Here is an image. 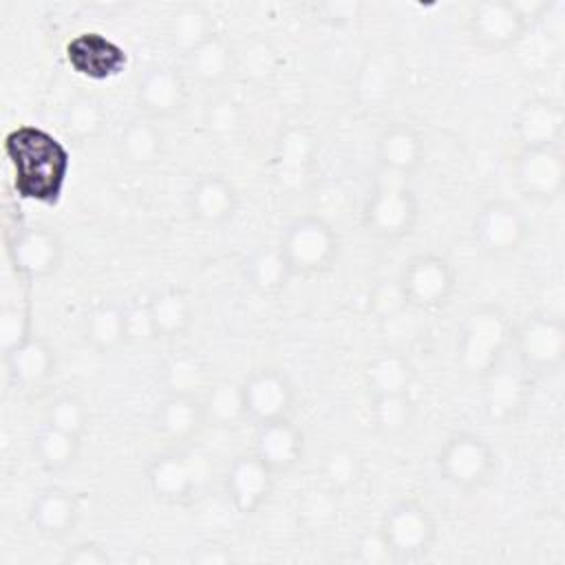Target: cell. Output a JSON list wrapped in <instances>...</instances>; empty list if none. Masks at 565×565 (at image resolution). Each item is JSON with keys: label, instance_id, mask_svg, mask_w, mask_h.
Instances as JSON below:
<instances>
[{"label": "cell", "instance_id": "3957f363", "mask_svg": "<svg viewBox=\"0 0 565 565\" xmlns=\"http://www.w3.org/2000/svg\"><path fill=\"white\" fill-rule=\"evenodd\" d=\"M417 221V201L406 185V177L384 170L366 201L364 223L382 238L406 236Z\"/></svg>", "mask_w": 565, "mask_h": 565}, {"label": "cell", "instance_id": "cb8c5ba5", "mask_svg": "<svg viewBox=\"0 0 565 565\" xmlns=\"http://www.w3.org/2000/svg\"><path fill=\"white\" fill-rule=\"evenodd\" d=\"M7 366L15 384L22 388H38L53 375L55 353L46 340L31 335L24 344L7 355Z\"/></svg>", "mask_w": 565, "mask_h": 565}, {"label": "cell", "instance_id": "7dc6e473", "mask_svg": "<svg viewBox=\"0 0 565 565\" xmlns=\"http://www.w3.org/2000/svg\"><path fill=\"white\" fill-rule=\"evenodd\" d=\"M406 296L402 291V285H399V278L395 280H384L375 287L373 291V311L377 313V318H386L395 311H399L402 307H406Z\"/></svg>", "mask_w": 565, "mask_h": 565}, {"label": "cell", "instance_id": "9c48e42d", "mask_svg": "<svg viewBox=\"0 0 565 565\" xmlns=\"http://www.w3.org/2000/svg\"><path fill=\"white\" fill-rule=\"evenodd\" d=\"M514 181L534 201L550 203L558 199L565 183V161L556 146L521 148L514 159Z\"/></svg>", "mask_w": 565, "mask_h": 565}, {"label": "cell", "instance_id": "8fae6325", "mask_svg": "<svg viewBox=\"0 0 565 565\" xmlns=\"http://www.w3.org/2000/svg\"><path fill=\"white\" fill-rule=\"evenodd\" d=\"M395 558H413L424 554L435 539V523L428 510L415 501L393 505L380 525Z\"/></svg>", "mask_w": 565, "mask_h": 565}, {"label": "cell", "instance_id": "30bf717a", "mask_svg": "<svg viewBox=\"0 0 565 565\" xmlns=\"http://www.w3.org/2000/svg\"><path fill=\"white\" fill-rule=\"evenodd\" d=\"M527 238L523 214L508 201H488L475 218V241L488 256L514 254Z\"/></svg>", "mask_w": 565, "mask_h": 565}, {"label": "cell", "instance_id": "ee69618b", "mask_svg": "<svg viewBox=\"0 0 565 565\" xmlns=\"http://www.w3.org/2000/svg\"><path fill=\"white\" fill-rule=\"evenodd\" d=\"M243 66L245 77L263 82L276 71V51L263 40H249L243 46V53H236V68Z\"/></svg>", "mask_w": 565, "mask_h": 565}, {"label": "cell", "instance_id": "8992f818", "mask_svg": "<svg viewBox=\"0 0 565 565\" xmlns=\"http://www.w3.org/2000/svg\"><path fill=\"white\" fill-rule=\"evenodd\" d=\"M530 22L521 15L514 0H479L468 15L470 38L488 51H503L514 46Z\"/></svg>", "mask_w": 565, "mask_h": 565}, {"label": "cell", "instance_id": "d6a6232c", "mask_svg": "<svg viewBox=\"0 0 565 565\" xmlns=\"http://www.w3.org/2000/svg\"><path fill=\"white\" fill-rule=\"evenodd\" d=\"M148 307L152 313L157 338L181 335L192 320V307H190L188 298L174 289L152 296L148 300Z\"/></svg>", "mask_w": 565, "mask_h": 565}, {"label": "cell", "instance_id": "7a4b0ae2", "mask_svg": "<svg viewBox=\"0 0 565 565\" xmlns=\"http://www.w3.org/2000/svg\"><path fill=\"white\" fill-rule=\"evenodd\" d=\"M510 338V320L499 307L483 305L472 309L461 324L457 342L459 369L470 377H483L501 362Z\"/></svg>", "mask_w": 565, "mask_h": 565}, {"label": "cell", "instance_id": "1f68e13d", "mask_svg": "<svg viewBox=\"0 0 565 565\" xmlns=\"http://www.w3.org/2000/svg\"><path fill=\"white\" fill-rule=\"evenodd\" d=\"M214 35L212 18L205 9L196 4H181L170 18V40L172 44L190 55L207 38Z\"/></svg>", "mask_w": 565, "mask_h": 565}, {"label": "cell", "instance_id": "d6986e66", "mask_svg": "<svg viewBox=\"0 0 565 565\" xmlns=\"http://www.w3.org/2000/svg\"><path fill=\"white\" fill-rule=\"evenodd\" d=\"M205 424L203 402L196 395L168 393L154 411L157 430L170 441H190Z\"/></svg>", "mask_w": 565, "mask_h": 565}, {"label": "cell", "instance_id": "7402d4cb", "mask_svg": "<svg viewBox=\"0 0 565 565\" xmlns=\"http://www.w3.org/2000/svg\"><path fill=\"white\" fill-rule=\"evenodd\" d=\"M148 486L157 499L168 503L185 501L199 490L188 457L177 452H166L152 459L148 466Z\"/></svg>", "mask_w": 565, "mask_h": 565}, {"label": "cell", "instance_id": "ab89813d", "mask_svg": "<svg viewBox=\"0 0 565 565\" xmlns=\"http://www.w3.org/2000/svg\"><path fill=\"white\" fill-rule=\"evenodd\" d=\"M393 88H395V68L388 55H373V57L369 55L358 79L360 95L371 104H380L391 95Z\"/></svg>", "mask_w": 565, "mask_h": 565}, {"label": "cell", "instance_id": "d4e9b609", "mask_svg": "<svg viewBox=\"0 0 565 565\" xmlns=\"http://www.w3.org/2000/svg\"><path fill=\"white\" fill-rule=\"evenodd\" d=\"M377 157L384 170L408 177L424 157L422 137L406 124L386 128L377 141Z\"/></svg>", "mask_w": 565, "mask_h": 565}, {"label": "cell", "instance_id": "836d02e7", "mask_svg": "<svg viewBox=\"0 0 565 565\" xmlns=\"http://www.w3.org/2000/svg\"><path fill=\"white\" fill-rule=\"evenodd\" d=\"M203 411H205V422L221 428L234 426L243 415H247L243 384H236L230 380L216 382L203 399Z\"/></svg>", "mask_w": 565, "mask_h": 565}, {"label": "cell", "instance_id": "277c9868", "mask_svg": "<svg viewBox=\"0 0 565 565\" xmlns=\"http://www.w3.org/2000/svg\"><path fill=\"white\" fill-rule=\"evenodd\" d=\"M280 247L291 271L316 274L327 269L335 258L338 236L327 221L318 216H305L289 225Z\"/></svg>", "mask_w": 565, "mask_h": 565}, {"label": "cell", "instance_id": "484cf974", "mask_svg": "<svg viewBox=\"0 0 565 565\" xmlns=\"http://www.w3.org/2000/svg\"><path fill=\"white\" fill-rule=\"evenodd\" d=\"M119 157L128 166L146 168L152 166L163 150V135L150 117H137L128 121L117 139Z\"/></svg>", "mask_w": 565, "mask_h": 565}, {"label": "cell", "instance_id": "83f0119b", "mask_svg": "<svg viewBox=\"0 0 565 565\" xmlns=\"http://www.w3.org/2000/svg\"><path fill=\"white\" fill-rule=\"evenodd\" d=\"M188 68L203 86H218L236 71V53L214 33L188 55Z\"/></svg>", "mask_w": 565, "mask_h": 565}, {"label": "cell", "instance_id": "4dcf8cb0", "mask_svg": "<svg viewBox=\"0 0 565 565\" xmlns=\"http://www.w3.org/2000/svg\"><path fill=\"white\" fill-rule=\"evenodd\" d=\"M291 274L294 271L285 258L282 247H258L245 260V276L258 291H278Z\"/></svg>", "mask_w": 565, "mask_h": 565}, {"label": "cell", "instance_id": "ac0fdd59", "mask_svg": "<svg viewBox=\"0 0 565 565\" xmlns=\"http://www.w3.org/2000/svg\"><path fill=\"white\" fill-rule=\"evenodd\" d=\"M563 124V108L550 99L536 97L521 106L514 128L523 148H550L556 146Z\"/></svg>", "mask_w": 565, "mask_h": 565}, {"label": "cell", "instance_id": "f1b7e54d", "mask_svg": "<svg viewBox=\"0 0 565 565\" xmlns=\"http://www.w3.org/2000/svg\"><path fill=\"white\" fill-rule=\"evenodd\" d=\"M413 366L406 355L397 349L377 353L366 366V384L373 395H399L408 393L413 384Z\"/></svg>", "mask_w": 565, "mask_h": 565}, {"label": "cell", "instance_id": "52a82bcc", "mask_svg": "<svg viewBox=\"0 0 565 565\" xmlns=\"http://www.w3.org/2000/svg\"><path fill=\"white\" fill-rule=\"evenodd\" d=\"M399 285L406 296V302L415 309H437L441 307L452 291L455 274L446 258L437 254H422L408 260L399 274Z\"/></svg>", "mask_w": 565, "mask_h": 565}, {"label": "cell", "instance_id": "ffe728a7", "mask_svg": "<svg viewBox=\"0 0 565 565\" xmlns=\"http://www.w3.org/2000/svg\"><path fill=\"white\" fill-rule=\"evenodd\" d=\"M256 455L274 472H287L302 457V435L287 417L260 424L256 435Z\"/></svg>", "mask_w": 565, "mask_h": 565}, {"label": "cell", "instance_id": "2e32d148", "mask_svg": "<svg viewBox=\"0 0 565 565\" xmlns=\"http://www.w3.org/2000/svg\"><path fill=\"white\" fill-rule=\"evenodd\" d=\"M483 408L488 417L505 422L514 417L527 399L525 369L501 366V362L483 377Z\"/></svg>", "mask_w": 565, "mask_h": 565}, {"label": "cell", "instance_id": "bcb514c9", "mask_svg": "<svg viewBox=\"0 0 565 565\" xmlns=\"http://www.w3.org/2000/svg\"><path fill=\"white\" fill-rule=\"evenodd\" d=\"M126 338L130 342H150L157 338L148 302H137L126 309Z\"/></svg>", "mask_w": 565, "mask_h": 565}, {"label": "cell", "instance_id": "9a60e30c", "mask_svg": "<svg viewBox=\"0 0 565 565\" xmlns=\"http://www.w3.org/2000/svg\"><path fill=\"white\" fill-rule=\"evenodd\" d=\"M274 470L256 455H241L227 470L225 490L236 512L252 514L269 497Z\"/></svg>", "mask_w": 565, "mask_h": 565}, {"label": "cell", "instance_id": "74e56055", "mask_svg": "<svg viewBox=\"0 0 565 565\" xmlns=\"http://www.w3.org/2000/svg\"><path fill=\"white\" fill-rule=\"evenodd\" d=\"M64 126L66 132L77 141L95 139L104 128V110L99 102L88 95L71 99V104L64 110Z\"/></svg>", "mask_w": 565, "mask_h": 565}, {"label": "cell", "instance_id": "f907efd6", "mask_svg": "<svg viewBox=\"0 0 565 565\" xmlns=\"http://www.w3.org/2000/svg\"><path fill=\"white\" fill-rule=\"evenodd\" d=\"M305 514L311 521L324 523L331 516V501L324 492H311V497L305 501Z\"/></svg>", "mask_w": 565, "mask_h": 565}, {"label": "cell", "instance_id": "ba28073f", "mask_svg": "<svg viewBox=\"0 0 565 565\" xmlns=\"http://www.w3.org/2000/svg\"><path fill=\"white\" fill-rule=\"evenodd\" d=\"M437 463L448 483L457 488H477L488 479L494 457L479 435L457 433L444 444Z\"/></svg>", "mask_w": 565, "mask_h": 565}, {"label": "cell", "instance_id": "b9f144b4", "mask_svg": "<svg viewBox=\"0 0 565 565\" xmlns=\"http://www.w3.org/2000/svg\"><path fill=\"white\" fill-rule=\"evenodd\" d=\"M31 311L29 307H2L0 309V349L4 358L31 338Z\"/></svg>", "mask_w": 565, "mask_h": 565}, {"label": "cell", "instance_id": "f35d334b", "mask_svg": "<svg viewBox=\"0 0 565 565\" xmlns=\"http://www.w3.org/2000/svg\"><path fill=\"white\" fill-rule=\"evenodd\" d=\"M205 130L218 141H227L238 135L243 128V110L241 104L230 95H216L207 102L203 110Z\"/></svg>", "mask_w": 565, "mask_h": 565}, {"label": "cell", "instance_id": "8d00e7d4", "mask_svg": "<svg viewBox=\"0 0 565 565\" xmlns=\"http://www.w3.org/2000/svg\"><path fill=\"white\" fill-rule=\"evenodd\" d=\"M371 415H373V424L377 428V433L382 435H399L404 433L415 415V406L408 397V393H399V395H375L373 406H371Z\"/></svg>", "mask_w": 565, "mask_h": 565}, {"label": "cell", "instance_id": "4316f807", "mask_svg": "<svg viewBox=\"0 0 565 565\" xmlns=\"http://www.w3.org/2000/svg\"><path fill=\"white\" fill-rule=\"evenodd\" d=\"M77 521V501L62 488H49L38 494L31 508V523L44 536H64Z\"/></svg>", "mask_w": 565, "mask_h": 565}, {"label": "cell", "instance_id": "4fadbf2b", "mask_svg": "<svg viewBox=\"0 0 565 565\" xmlns=\"http://www.w3.org/2000/svg\"><path fill=\"white\" fill-rule=\"evenodd\" d=\"M9 256L24 278H44L60 267L62 243L57 234L44 225L22 227L9 241Z\"/></svg>", "mask_w": 565, "mask_h": 565}, {"label": "cell", "instance_id": "681fc988", "mask_svg": "<svg viewBox=\"0 0 565 565\" xmlns=\"http://www.w3.org/2000/svg\"><path fill=\"white\" fill-rule=\"evenodd\" d=\"M62 561L66 565H106L108 554L93 543H82V545H75Z\"/></svg>", "mask_w": 565, "mask_h": 565}, {"label": "cell", "instance_id": "6da1fadb", "mask_svg": "<svg viewBox=\"0 0 565 565\" xmlns=\"http://www.w3.org/2000/svg\"><path fill=\"white\" fill-rule=\"evenodd\" d=\"M13 188L26 201L55 205L62 196L71 157L62 141L38 126H18L4 137Z\"/></svg>", "mask_w": 565, "mask_h": 565}, {"label": "cell", "instance_id": "5bb4252c", "mask_svg": "<svg viewBox=\"0 0 565 565\" xmlns=\"http://www.w3.org/2000/svg\"><path fill=\"white\" fill-rule=\"evenodd\" d=\"M243 393L245 411L258 424L287 417L294 402L291 382L278 369H260L252 373L249 380L243 384Z\"/></svg>", "mask_w": 565, "mask_h": 565}, {"label": "cell", "instance_id": "44dd1931", "mask_svg": "<svg viewBox=\"0 0 565 565\" xmlns=\"http://www.w3.org/2000/svg\"><path fill=\"white\" fill-rule=\"evenodd\" d=\"M183 79L170 66L150 68L137 88V102L146 110L150 119L154 117H170L181 110L183 106Z\"/></svg>", "mask_w": 565, "mask_h": 565}, {"label": "cell", "instance_id": "7c38bea8", "mask_svg": "<svg viewBox=\"0 0 565 565\" xmlns=\"http://www.w3.org/2000/svg\"><path fill=\"white\" fill-rule=\"evenodd\" d=\"M64 51L68 66L77 75L95 82L117 77L128 64V55L119 44L93 31L79 33L73 40H68Z\"/></svg>", "mask_w": 565, "mask_h": 565}, {"label": "cell", "instance_id": "e0dca14e", "mask_svg": "<svg viewBox=\"0 0 565 565\" xmlns=\"http://www.w3.org/2000/svg\"><path fill=\"white\" fill-rule=\"evenodd\" d=\"M318 150L316 137L307 128H287L274 154V174L287 188H298L309 179V170Z\"/></svg>", "mask_w": 565, "mask_h": 565}, {"label": "cell", "instance_id": "5b68a950", "mask_svg": "<svg viewBox=\"0 0 565 565\" xmlns=\"http://www.w3.org/2000/svg\"><path fill=\"white\" fill-rule=\"evenodd\" d=\"M521 366L532 373H552L565 358V324L561 318L536 313L516 331Z\"/></svg>", "mask_w": 565, "mask_h": 565}, {"label": "cell", "instance_id": "c3c4849f", "mask_svg": "<svg viewBox=\"0 0 565 565\" xmlns=\"http://www.w3.org/2000/svg\"><path fill=\"white\" fill-rule=\"evenodd\" d=\"M358 558L369 565H382L388 558H395V554H393L388 541L384 539L382 530H373V532L362 534V539L358 543Z\"/></svg>", "mask_w": 565, "mask_h": 565}, {"label": "cell", "instance_id": "60d3db41", "mask_svg": "<svg viewBox=\"0 0 565 565\" xmlns=\"http://www.w3.org/2000/svg\"><path fill=\"white\" fill-rule=\"evenodd\" d=\"M46 424L57 430H64L68 435L82 437L88 426L86 404L75 395H60L46 408Z\"/></svg>", "mask_w": 565, "mask_h": 565}, {"label": "cell", "instance_id": "f546056e", "mask_svg": "<svg viewBox=\"0 0 565 565\" xmlns=\"http://www.w3.org/2000/svg\"><path fill=\"white\" fill-rule=\"evenodd\" d=\"M84 338L97 353H113L126 338V309L117 305H97L84 320Z\"/></svg>", "mask_w": 565, "mask_h": 565}, {"label": "cell", "instance_id": "e575fe53", "mask_svg": "<svg viewBox=\"0 0 565 565\" xmlns=\"http://www.w3.org/2000/svg\"><path fill=\"white\" fill-rule=\"evenodd\" d=\"M79 450V437L68 435L64 430H57L53 426H44L35 441H33V455L40 466L46 470H64L68 468Z\"/></svg>", "mask_w": 565, "mask_h": 565}, {"label": "cell", "instance_id": "d590c367", "mask_svg": "<svg viewBox=\"0 0 565 565\" xmlns=\"http://www.w3.org/2000/svg\"><path fill=\"white\" fill-rule=\"evenodd\" d=\"M163 386L168 393H179V395H196L205 384V369L201 360L190 353V351H179L172 353L166 364H163Z\"/></svg>", "mask_w": 565, "mask_h": 565}, {"label": "cell", "instance_id": "f6af8a7d", "mask_svg": "<svg viewBox=\"0 0 565 565\" xmlns=\"http://www.w3.org/2000/svg\"><path fill=\"white\" fill-rule=\"evenodd\" d=\"M419 311L422 309H415V307L406 305L399 311L382 318V331H384L386 340L397 342V344L415 340L419 335V331H422Z\"/></svg>", "mask_w": 565, "mask_h": 565}, {"label": "cell", "instance_id": "603a6c76", "mask_svg": "<svg viewBox=\"0 0 565 565\" xmlns=\"http://www.w3.org/2000/svg\"><path fill=\"white\" fill-rule=\"evenodd\" d=\"M236 207V192L232 183L218 174H207L194 183L188 194L190 214L205 225L225 223Z\"/></svg>", "mask_w": 565, "mask_h": 565}, {"label": "cell", "instance_id": "7bdbcfd3", "mask_svg": "<svg viewBox=\"0 0 565 565\" xmlns=\"http://www.w3.org/2000/svg\"><path fill=\"white\" fill-rule=\"evenodd\" d=\"M322 477L331 490H344L360 479V461L353 450L335 448L322 461Z\"/></svg>", "mask_w": 565, "mask_h": 565}, {"label": "cell", "instance_id": "816d5d0a", "mask_svg": "<svg viewBox=\"0 0 565 565\" xmlns=\"http://www.w3.org/2000/svg\"><path fill=\"white\" fill-rule=\"evenodd\" d=\"M194 561L201 565H225L232 561V556L223 547H203V552L196 554Z\"/></svg>", "mask_w": 565, "mask_h": 565}]
</instances>
